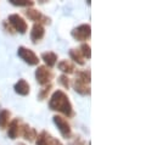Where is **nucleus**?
Masks as SVG:
<instances>
[{"instance_id":"f257e3e1","label":"nucleus","mask_w":157,"mask_h":145,"mask_svg":"<svg viewBox=\"0 0 157 145\" xmlns=\"http://www.w3.org/2000/svg\"><path fill=\"white\" fill-rule=\"evenodd\" d=\"M49 109L51 111H56V112H60V113L65 115L67 118L75 117L73 105H72L70 98L67 96V94L61 89L55 90L52 93V95L50 96Z\"/></svg>"},{"instance_id":"f03ea898","label":"nucleus","mask_w":157,"mask_h":145,"mask_svg":"<svg viewBox=\"0 0 157 145\" xmlns=\"http://www.w3.org/2000/svg\"><path fill=\"white\" fill-rule=\"evenodd\" d=\"M52 120H54V123L57 127L59 132L61 133V135L65 139H71V137H72V128H71L70 122L65 117L59 116V115H55L52 117Z\"/></svg>"},{"instance_id":"7ed1b4c3","label":"nucleus","mask_w":157,"mask_h":145,"mask_svg":"<svg viewBox=\"0 0 157 145\" xmlns=\"http://www.w3.org/2000/svg\"><path fill=\"white\" fill-rule=\"evenodd\" d=\"M17 55H18L26 64H28L29 66H37L40 61L38 55H37L33 50H31V49H28V48H26V46H18V49H17Z\"/></svg>"},{"instance_id":"20e7f679","label":"nucleus","mask_w":157,"mask_h":145,"mask_svg":"<svg viewBox=\"0 0 157 145\" xmlns=\"http://www.w3.org/2000/svg\"><path fill=\"white\" fill-rule=\"evenodd\" d=\"M7 22H9L10 26L13 28L15 32H18V33H21V34H25V33L27 32V29H28L27 22H26L25 18H23L21 15H18V14H12V15H10Z\"/></svg>"},{"instance_id":"39448f33","label":"nucleus","mask_w":157,"mask_h":145,"mask_svg":"<svg viewBox=\"0 0 157 145\" xmlns=\"http://www.w3.org/2000/svg\"><path fill=\"white\" fill-rule=\"evenodd\" d=\"M54 78V73L46 66H38L36 70V80L39 85H48L50 84L51 79Z\"/></svg>"},{"instance_id":"423d86ee","label":"nucleus","mask_w":157,"mask_h":145,"mask_svg":"<svg viewBox=\"0 0 157 145\" xmlns=\"http://www.w3.org/2000/svg\"><path fill=\"white\" fill-rule=\"evenodd\" d=\"M71 36L73 37V39H76L77 41H85V40L90 39V37H91V27L88 23L80 25V26L72 29Z\"/></svg>"},{"instance_id":"0eeeda50","label":"nucleus","mask_w":157,"mask_h":145,"mask_svg":"<svg viewBox=\"0 0 157 145\" xmlns=\"http://www.w3.org/2000/svg\"><path fill=\"white\" fill-rule=\"evenodd\" d=\"M26 16H27L31 21H33L34 23H39L41 26H44V25H50V23H51V18H50V17L43 15L40 11L36 10V9H32V7H29V9L26 10Z\"/></svg>"},{"instance_id":"6e6552de","label":"nucleus","mask_w":157,"mask_h":145,"mask_svg":"<svg viewBox=\"0 0 157 145\" xmlns=\"http://www.w3.org/2000/svg\"><path fill=\"white\" fill-rule=\"evenodd\" d=\"M20 134L28 142H34V139L37 138L38 133L36 131V128H32L31 126H28L27 123H21L20 124Z\"/></svg>"},{"instance_id":"1a4fd4ad","label":"nucleus","mask_w":157,"mask_h":145,"mask_svg":"<svg viewBox=\"0 0 157 145\" xmlns=\"http://www.w3.org/2000/svg\"><path fill=\"white\" fill-rule=\"evenodd\" d=\"M44 36H45L44 26H41L39 23H34L33 27H32V31H31V40H32V43H34V44L39 43L40 40L44 38Z\"/></svg>"},{"instance_id":"9d476101","label":"nucleus","mask_w":157,"mask_h":145,"mask_svg":"<svg viewBox=\"0 0 157 145\" xmlns=\"http://www.w3.org/2000/svg\"><path fill=\"white\" fill-rule=\"evenodd\" d=\"M13 89L18 95H22V96H26L31 93V85L26 79H18L15 83Z\"/></svg>"},{"instance_id":"9b49d317","label":"nucleus","mask_w":157,"mask_h":145,"mask_svg":"<svg viewBox=\"0 0 157 145\" xmlns=\"http://www.w3.org/2000/svg\"><path fill=\"white\" fill-rule=\"evenodd\" d=\"M73 88H75V90L80 94V95H90V93H91V89H90V84H88V83H85V82H83V80H80L78 78H75V80H73Z\"/></svg>"},{"instance_id":"f8f14e48","label":"nucleus","mask_w":157,"mask_h":145,"mask_svg":"<svg viewBox=\"0 0 157 145\" xmlns=\"http://www.w3.org/2000/svg\"><path fill=\"white\" fill-rule=\"evenodd\" d=\"M20 124H21V121L18 118H13L12 121H10V123L7 124V135L10 139H16L20 134Z\"/></svg>"},{"instance_id":"ddd939ff","label":"nucleus","mask_w":157,"mask_h":145,"mask_svg":"<svg viewBox=\"0 0 157 145\" xmlns=\"http://www.w3.org/2000/svg\"><path fill=\"white\" fill-rule=\"evenodd\" d=\"M57 69L63 73V74H66V76L76 72V66H75V64H72V62L68 61V60H61V61L57 64Z\"/></svg>"},{"instance_id":"4468645a","label":"nucleus","mask_w":157,"mask_h":145,"mask_svg":"<svg viewBox=\"0 0 157 145\" xmlns=\"http://www.w3.org/2000/svg\"><path fill=\"white\" fill-rule=\"evenodd\" d=\"M41 60L45 62V66L49 67H54L57 62V54H55L54 51H46L41 54Z\"/></svg>"},{"instance_id":"2eb2a0df","label":"nucleus","mask_w":157,"mask_h":145,"mask_svg":"<svg viewBox=\"0 0 157 145\" xmlns=\"http://www.w3.org/2000/svg\"><path fill=\"white\" fill-rule=\"evenodd\" d=\"M68 55H70L71 60H73V62H76L77 65H80V66L85 65V59L82 56V54L79 53L78 49H71L68 51Z\"/></svg>"},{"instance_id":"dca6fc26","label":"nucleus","mask_w":157,"mask_h":145,"mask_svg":"<svg viewBox=\"0 0 157 145\" xmlns=\"http://www.w3.org/2000/svg\"><path fill=\"white\" fill-rule=\"evenodd\" d=\"M10 117H11V112L9 110L4 109L0 111V128L5 129L7 127V124L10 123Z\"/></svg>"},{"instance_id":"f3484780","label":"nucleus","mask_w":157,"mask_h":145,"mask_svg":"<svg viewBox=\"0 0 157 145\" xmlns=\"http://www.w3.org/2000/svg\"><path fill=\"white\" fill-rule=\"evenodd\" d=\"M50 137L51 134L48 133L46 131L40 132L36 138V144L37 145H50Z\"/></svg>"},{"instance_id":"a211bd4d","label":"nucleus","mask_w":157,"mask_h":145,"mask_svg":"<svg viewBox=\"0 0 157 145\" xmlns=\"http://www.w3.org/2000/svg\"><path fill=\"white\" fill-rule=\"evenodd\" d=\"M75 73H76V78H78L80 80L90 84V82H91V73H90L89 70H78L77 72Z\"/></svg>"},{"instance_id":"6ab92c4d","label":"nucleus","mask_w":157,"mask_h":145,"mask_svg":"<svg viewBox=\"0 0 157 145\" xmlns=\"http://www.w3.org/2000/svg\"><path fill=\"white\" fill-rule=\"evenodd\" d=\"M78 50L84 59H88L89 60L91 57V48H90V45L88 43H82V45L79 46Z\"/></svg>"},{"instance_id":"aec40b11","label":"nucleus","mask_w":157,"mask_h":145,"mask_svg":"<svg viewBox=\"0 0 157 145\" xmlns=\"http://www.w3.org/2000/svg\"><path fill=\"white\" fill-rule=\"evenodd\" d=\"M51 89H52V84H51V83H50V84H48V85H44V88H43V89H40L39 93H38V99H39L40 101H43V100L48 99V96H49V94H50Z\"/></svg>"},{"instance_id":"412c9836","label":"nucleus","mask_w":157,"mask_h":145,"mask_svg":"<svg viewBox=\"0 0 157 145\" xmlns=\"http://www.w3.org/2000/svg\"><path fill=\"white\" fill-rule=\"evenodd\" d=\"M9 1L15 6H22V7H27V9H29L34 5V1H32V0H9Z\"/></svg>"},{"instance_id":"4be33fe9","label":"nucleus","mask_w":157,"mask_h":145,"mask_svg":"<svg viewBox=\"0 0 157 145\" xmlns=\"http://www.w3.org/2000/svg\"><path fill=\"white\" fill-rule=\"evenodd\" d=\"M59 83H60L65 89H70V87H71V80H70V78H68L66 74H61V76L59 77Z\"/></svg>"},{"instance_id":"5701e85b","label":"nucleus","mask_w":157,"mask_h":145,"mask_svg":"<svg viewBox=\"0 0 157 145\" xmlns=\"http://www.w3.org/2000/svg\"><path fill=\"white\" fill-rule=\"evenodd\" d=\"M2 27H4V29H5L7 33H10V34H15V33H16V32L13 31V28L10 26V23H9L7 21H4V22H2Z\"/></svg>"},{"instance_id":"b1692460","label":"nucleus","mask_w":157,"mask_h":145,"mask_svg":"<svg viewBox=\"0 0 157 145\" xmlns=\"http://www.w3.org/2000/svg\"><path fill=\"white\" fill-rule=\"evenodd\" d=\"M70 145H86V144H85V142L80 137H75V139L70 143Z\"/></svg>"},{"instance_id":"393cba45","label":"nucleus","mask_w":157,"mask_h":145,"mask_svg":"<svg viewBox=\"0 0 157 145\" xmlns=\"http://www.w3.org/2000/svg\"><path fill=\"white\" fill-rule=\"evenodd\" d=\"M50 145H63L57 138H54L52 135L50 137Z\"/></svg>"},{"instance_id":"a878e982","label":"nucleus","mask_w":157,"mask_h":145,"mask_svg":"<svg viewBox=\"0 0 157 145\" xmlns=\"http://www.w3.org/2000/svg\"><path fill=\"white\" fill-rule=\"evenodd\" d=\"M18 145H26V144H23V143H20Z\"/></svg>"}]
</instances>
